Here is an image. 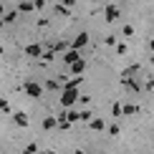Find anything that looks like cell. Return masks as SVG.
<instances>
[{"label":"cell","instance_id":"ba28073f","mask_svg":"<svg viewBox=\"0 0 154 154\" xmlns=\"http://www.w3.org/2000/svg\"><path fill=\"white\" fill-rule=\"evenodd\" d=\"M13 119H15L18 126H28L30 124V119H28V114H25V111H15V114H13Z\"/></svg>","mask_w":154,"mask_h":154},{"label":"cell","instance_id":"e575fe53","mask_svg":"<svg viewBox=\"0 0 154 154\" xmlns=\"http://www.w3.org/2000/svg\"><path fill=\"white\" fill-rule=\"evenodd\" d=\"M73 154H86V152H83V149H79V152H73Z\"/></svg>","mask_w":154,"mask_h":154},{"label":"cell","instance_id":"e0dca14e","mask_svg":"<svg viewBox=\"0 0 154 154\" xmlns=\"http://www.w3.org/2000/svg\"><path fill=\"white\" fill-rule=\"evenodd\" d=\"M137 111H139V109L134 106V104H126V106H121V116H124V114H126V116H131V114H137Z\"/></svg>","mask_w":154,"mask_h":154},{"label":"cell","instance_id":"52a82bcc","mask_svg":"<svg viewBox=\"0 0 154 154\" xmlns=\"http://www.w3.org/2000/svg\"><path fill=\"white\" fill-rule=\"evenodd\" d=\"M79 58H81V53H79V51H73V48H68L66 53H63V61H66L68 66H71V63H76Z\"/></svg>","mask_w":154,"mask_h":154},{"label":"cell","instance_id":"83f0119b","mask_svg":"<svg viewBox=\"0 0 154 154\" xmlns=\"http://www.w3.org/2000/svg\"><path fill=\"white\" fill-rule=\"evenodd\" d=\"M116 53H119V56L126 53V46H124V43H116Z\"/></svg>","mask_w":154,"mask_h":154},{"label":"cell","instance_id":"30bf717a","mask_svg":"<svg viewBox=\"0 0 154 154\" xmlns=\"http://www.w3.org/2000/svg\"><path fill=\"white\" fill-rule=\"evenodd\" d=\"M46 88H48V91H63V83H61V79H48L46 81Z\"/></svg>","mask_w":154,"mask_h":154},{"label":"cell","instance_id":"7402d4cb","mask_svg":"<svg viewBox=\"0 0 154 154\" xmlns=\"http://www.w3.org/2000/svg\"><path fill=\"white\" fill-rule=\"evenodd\" d=\"M23 154H38V144H35V142H33V144H28V146L23 149Z\"/></svg>","mask_w":154,"mask_h":154},{"label":"cell","instance_id":"5b68a950","mask_svg":"<svg viewBox=\"0 0 154 154\" xmlns=\"http://www.w3.org/2000/svg\"><path fill=\"white\" fill-rule=\"evenodd\" d=\"M86 43H88V33H79V35L73 38L71 48H73V51H79V53H81V48H86Z\"/></svg>","mask_w":154,"mask_h":154},{"label":"cell","instance_id":"ffe728a7","mask_svg":"<svg viewBox=\"0 0 154 154\" xmlns=\"http://www.w3.org/2000/svg\"><path fill=\"white\" fill-rule=\"evenodd\" d=\"M91 119H94V114L88 111V109H83V111H79V121H86V124H88Z\"/></svg>","mask_w":154,"mask_h":154},{"label":"cell","instance_id":"5bb4252c","mask_svg":"<svg viewBox=\"0 0 154 154\" xmlns=\"http://www.w3.org/2000/svg\"><path fill=\"white\" fill-rule=\"evenodd\" d=\"M81 81H83V76H73L71 81H63V88H79Z\"/></svg>","mask_w":154,"mask_h":154},{"label":"cell","instance_id":"f1b7e54d","mask_svg":"<svg viewBox=\"0 0 154 154\" xmlns=\"http://www.w3.org/2000/svg\"><path fill=\"white\" fill-rule=\"evenodd\" d=\"M146 88H149V91H154V79H152V76L146 79Z\"/></svg>","mask_w":154,"mask_h":154},{"label":"cell","instance_id":"836d02e7","mask_svg":"<svg viewBox=\"0 0 154 154\" xmlns=\"http://www.w3.org/2000/svg\"><path fill=\"white\" fill-rule=\"evenodd\" d=\"M149 48H152V51H154V41H149Z\"/></svg>","mask_w":154,"mask_h":154},{"label":"cell","instance_id":"f35d334b","mask_svg":"<svg viewBox=\"0 0 154 154\" xmlns=\"http://www.w3.org/2000/svg\"><path fill=\"white\" fill-rule=\"evenodd\" d=\"M15 3H20V0H15Z\"/></svg>","mask_w":154,"mask_h":154},{"label":"cell","instance_id":"7c38bea8","mask_svg":"<svg viewBox=\"0 0 154 154\" xmlns=\"http://www.w3.org/2000/svg\"><path fill=\"white\" fill-rule=\"evenodd\" d=\"M0 20H3V25H5V23H15V20H18V10H5Z\"/></svg>","mask_w":154,"mask_h":154},{"label":"cell","instance_id":"4316f807","mask_svg":"<svg viewBox=\"0 0 154 154\" xmlns=\"http://www.w3.org/2000/svg\"><path fill=\"white\" fill-rule=\"evenodd\" d=\"M109 134H111V137H116V134H119V124H111V126H109Z\"/></svg>","mask_w":154,"mask_h":154},{"label":"cell","instance_id":"44dd1931","mask_svg":"<svg viewBox=\"0 0 154 154\" xmlns=\"http://www.w3.org/2000/svg\"><path fill=\"white\" fill-rule=\"evenodd\" d=\"M43 129H56V116H46L43 119Z\"/></svg>","mask_w":154,"mask_h":154},{"label":"cell","instance_id":"f546056e","mask_svg":"<svg viewBox=\"0 0 154 154\" xmlns=\"http://www.w3.org/2000/svg\"><path fill=\"white\" fill-rule=\"evenodd\" d=\"M73 3H76V0H61V5H63V8H71Z\"/></svg>","mask_w":154,"mask_h":154},{"label":"cell","instance_id":"603a6c76","mask_svg":"<svg viewBox=\"0 0 154 154\" xmlns=\"http://www.w3.org/2000/svg\"><path fill=\"white\" fill-rule=\"evenodd\" d=\"M104 43H106V46H116L119 41H116V35H106V38H104Z\"/></svg>","mask_w":154,"mask_h":154},{"label":"cell","instance_id":"4dcf8cb0","mask_svg":"<svg viewBox=\"0 0 154 154\" xmlns=\"http://www.w3.org/2000/svg\"><path fill=\"white\" fill-rule=\"evenodd\" d=\"M0 111H8V101L5 99H0Z\"/></svg>","mask_w":154,"mask_h":154},{"label":"cell","instance_id":"1f68e13d","mask_svg":"<svg viewBox=\"0 0 154 154\" xmlns=\"http://www.w3.org/2000/svg\"><path fill=\"white\" fill-rule=\"evenodd\" d=\"M3 13H5V5H3V0H0V15H3Z\"/></svg>","mask_w":154,"mask_h":154},{"label":"cell","instance_id":"6da1fadb","mask_svg":"<svg viewBox=\"0 0 154 154\" xmlns=\"http://www.w3.org/2000/svg\"><path fill=\"white\" fill-rule=\"evenodd\" d=\"M142 71V68H139V63H134V66H129V68H124V71H121V76H119V81H121V86L124 88H129V91H142V81L137 79V73Z\"/></svg>","mask_w":154,"mask_h":154},{"label":"cell","instance_id":"277c9868","mask_svg":"<svg viewBox=\"0 0 154 154\" xmlns=\"http://www.w3.org/2000/svg\"><path fill=\"white\" fill-rule=\"evenodd\" d=\"M121 15V10H119V5H106V8H104V18H106V20L109 23H114V20H116V18Z\"/></svg>","mask_w":154,"mask_h":154},{"label":"cell","instance_id":"8992f818","mask_svg":"<svg viewBox=\"0 0 154 154\" xmlns=\"http://www.w3.org/2000/svg\"><path fill=\"white\" fill-rule=\"evenodd\" d=\"M25 53L33 56V58H38V56H43V46L41 43H30V46H25Z\"/></svg>","mask_w":154,"mask_h":154},{"label":"cell","instance_id":"7a4b0ae2","mask_svg":"<svg viewBox=\"0 0 154 154\" xmlns=\"http://www.w3.org/2000/svg\"><path fill=\"white\" fill-rule=\"evenodd\" d=\"M79 104V88H63L61 91V106L63 109H71Z\"/></svg>","mask_w":154,"mask_h":154},{"label":"cell","instance_id":"cb8c5ba5","mask_svg":"<svg viewBox=\"0 0 154 154\" xmlns=\"http://www.w3.org/2000/svg\"><path fill=\"white\" fill-rule=\"evenodd\" d=\"M111 114L119 119V116H121V104H114V106H111Z\"/></svg>","mask_w":154,"mask_h":154},{"label":"cell","instance_id":"3957f363","mask_svg":"<svg viewBox=\"0 0 154 154\" xmlns=\"http://www.w3.org/2000/svg\"><path fill=\"white\" fill-rule=\"evenodd\" d=\"M20 88L30 96V99H41V96H43V91H46V88H43L41 83H35V81H28V83H25V86H20Z\"/></svg>","mask_w":154,"mask_h":154},{"label":"cell","instance_id":"484cf974","mask_svg":"<svg viewBox=\"0 0 154 154\" xmlns=\"http://www.w3.org/2000/svg\"><path fill=\"white\" fill-rule=\"evenodd\" d=\"M121 33H124V35H134V28H131V25H124V28H121Z\"/></svg>","mask_w":154,"mask_h":154},{"label":"cell","instance_id":"d4e9b609","mask_svg":"<svg viewBox=\"0 0 154 154\" xmlns=\"http://www.w3.org/2000/svg\"><path fill=\"white\" fill-rule=\"evenodd\" d=\"M33 8H38V10H43V8H46V0H33Z\"/></svg>","mask_w":154,"mask_h":154},{"label":"cell","instance_id":"9a60e30c","mask_svg":"<svg viewBox=\"0 0 154 154\" xmlns=\"http://www.w3.org/2000/svg\"><path fill=\"white\" fill-rule=\"evenodd\" d=\"M18 10H20V13H30V10H35V8H33V0H20V3H18Z\"/></svg>","mask_w":154,"mask_h":154},{"label":"cell","instance_id":"8d00e7d4","mask_svg":"<svg viewBox=\"0 0 154 154\" xmlns=\"http://www.w3.org/2000/svg\"><path fill=\"white\" fill-rule=\"evenodd\" d=\"M0 28H3V20H0Z\"/></svg>","mask_w":154,"mask_h":154},{"label":"cell","instance_id":"d6a6232c","mask_svg":"<svg viewBox=\"0 0 154 154\" xmlns=\"http://www.w3.org/2000/svg\"><path fill=\"white\" fill-rule=\"evenodd\" d=\"M41 154H56V152H53V149H48V152H41Z\"/></svg>","mask_w":154,"mask_h":154},{"label":"cell","instance_id":"d6986e66","mask_svg":"<svg viewBox=\"0 0 154 154\" xmlns=\"http://www.w3.org/2000/svg\"><path fill=\"white\" fill-rule=\"evenodd\" d=\"M66 121H68V124H76V121H79V111L68 109V111H66Z\"/></svg>","mask_w":154,"mask_h":154},{"label":"cell","instance_id":"d590c367","mask_svg":"<svg viewBox=\"0 0 154 154\" xmlns=\"http://www.w3.org/2000/svg\"><path fill=\"white\" fill-rule=\"evenodd\" d=\"M0 56H3V46H0Z\"/></svg>","mask_w":154,"mask_h":154},{"label":"cell","instance_id":"9c48e42d","mask_svg":"<svg viewBox=\"0 0 154 154\" xmlns=\"http://www.w3.org/2000/svg\"><path fill=\"white\" fill-rule=\"evenodd\" d=\"M88 126H91L94 131H104L106 129V124H104V119H101V116H94L91 121H88Z\"/></svg>","mask_w":154,"mask_h":154},{"label":"cell","instance_id":"2e32d148","mask_svg":"<svg viewBox=\"0 0 154 154\" xmlns=\"http://www.w3.org/2000/svg\"><path fill=\"white\" fill-rule=\"evenodd\" d=\"M56 15H61V18H68V15H71V10H68V8H63V5L61 3H56Z\"/></svg>","mask_w":154,"mask_h":154},{"label":"cell","instance_id":"74e56055","mask_svg":"<svg viewBox=\"0 0 154 154\" xmlns=\"http://www.w3.org/2000/svg\"><path fill=\"white\" fill-rule=\"evenodd\" d=\"M152 63H154V56H152Z\"/></svg>","mask_w":154,"mask_h":154},{"label":"cell","instance_id":"4fadbf2b","mask_svg":"<svg viewBox=\"0 0 154 154\" xmlns=\"http://www.w3.org/2000/svg\"><path fill=\"white\" fill-rule=\"evenodd\" d=\"M51 51H53V53H66V51H68V43H66V41H56L53 46H51Z\"/></svg>","mask_w":154,"mask_h":154},{"label":"cell","instance_id":"ac0fdd59","mask_svg":"<svg viewBox=\"0 0 154 154\" xmlns=\"http://www.w3.org/2000/svg\"><path fill=\"white\" fill-rule=\"evenodd\" d=\"M41 58H43V63H51V61L56 58V53H53L51 48H43V56H41Z\"/></svg>","mask_w":154,"mask_h":154},{"label":"cell","instance_id":"8fae6325","mask_svg":"<svg viewBox=\"0 0 154 154\" xmlns=\"http://www.w3.org/2000/svg\"><path fill=\"white\" fill-rule=\"evenodd\" d=\"M71 71H73V76H81L83 71H86V61H83V58H79L76 63H71Z\"/></svg>","mask_w":154,"mask_h":154}]
</instances>
